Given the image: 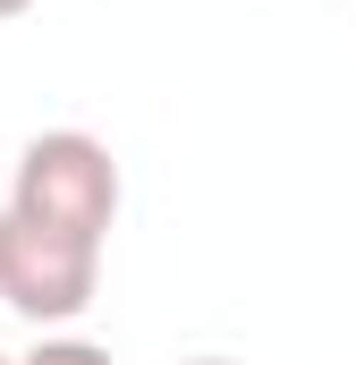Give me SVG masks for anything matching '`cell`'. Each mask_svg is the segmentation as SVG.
Instances as JSON below:
<instances>
[{
  "mask_svg": "<svg viewBox=\"0 0 356 365\" xmlns=\"http://www.w3.org/2000/svg\"><path fill=\"white\" fill-rule=\"evenodd\" d=\"M9 212L102 247L110 221H119V162H110V145L85 136V128H43V136H26V153H17V170H9Z\"/></svg>",
  "mask_w": 356,
  "mask_h": 365,
  "instance_id": "cell-1",
  "label": "cell"
},
{
  "mask_svg": "<svg viewBox=\"0 0 356 365\" xmlns=\"http://www.w3.org/2000/svg\"><path fill=\"white\" fill-rule=\"evenodd\" d=\"M102 289V247L68 238V230H43L26 212L0 204V306L34 331H68Z\"/></svg>",
  "mask_w": 356,
  "mask_h": 365,
  "instance_id": "cell-2",
  "label": "cell"
},
{
  "mask_svg": "<svg viewBox=\"0 0 356 365\" xmlns=\"http://www.w3.org/2000/svg\"><path fill=\"white\" fill-rule=\"evenodd\" d=\"M17 365H119V357H110L102 340H85V331H43Z\"/></svg>",
  "mask_w": 356,
  "mask_h": 365,
  "instance_id": "cell-3",
  "label": "cell"
},
{
  "mask_svg": "<svg viewBox=\"0 0 356 365\" xmlns=\"http://www.w3.org/2000/svg\"><path fill=\"white\" fill-rule=\"evenodd\" d=\"M26 9H34V0H0V17H26Z\"/></svg>",
  "mask_w": 356,
  "mask_h": 365,
  "instance_id": "cell-4",
  "label": "cell"
},
{
  "mask_svg": "<svg viewBox=\"0 0 356 365\" xmlns=\"http://www.w3.org/2000/svg\"><path fill=\"white\" fill-rule=\"evenodd\" d=\"M187 365H238V357H187Z\"/></svg>",
  "mask_w": 356,
  "mask_h": 365,
  "instance_id": "cell-5",
  "label": "cell"
},
{
  "mask_svg": "<svg viewBox=\"0 0 356 365\" xmlns=\"http://www.w3.org/2000/svg\"><path fill=\"white\" fill-rule=\"evenodd\" d=\"M0 365H17V357H0Z\"/></svg>",
  "mask_w": 356,
  "mask_h": 365,
  "instance_id": "cell-6",
  "label": "cell"
}]
</instances>
